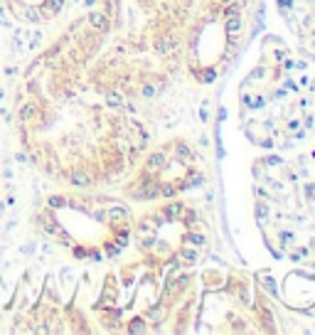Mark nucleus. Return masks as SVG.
Listing matches in <instances>:
<instances>
[{
  "mask_svg": "<svg viewBox=\"0 0 315 335\" xmlns=\"http://www.w3.org/2000/svg\"><path fill=\"white\" fill-rule=\"evenodd\" d=\"M219 3H227V0H219Z\"/></svg>",
  "mask_w": 315,
  "mask_h": 335,
  "instance_id": "obj_1",
  "label": "nucleus"
}]
</instances>
